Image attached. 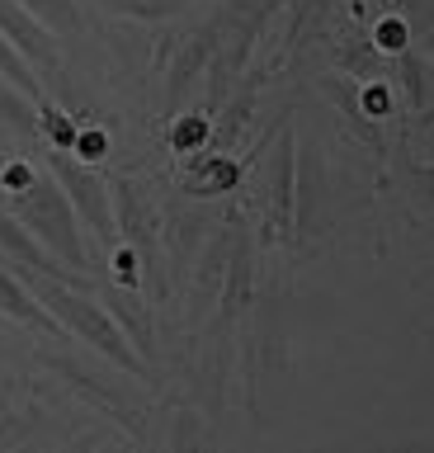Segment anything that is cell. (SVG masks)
I'll return each instance as SVG.
<instances>
[{"label":"cell","mask_w":434,"mask_h":453,"mask_svg":"<svg viewBox=\"0 0 434 453\" xmlns=\"http://www.w3.org/2000/svg\"><path fill=\"white\" fill-rule=\"evenodd\" d=\"M109 307L118 311V321H123V331H128V340L151 359V354H156V345H151V321H147V311L137 307L133 288H128V293H114V297H109Z\"/></svg>","instance_id":"4fadbf2b"},{"label":"cell","mask_w":434,"mask_h":453,"mask_svg":"<svg viewBox=\"0 0 434 453\" xmlns=\"http://www.w3.org/2000/svg\"><path fill=\"white\" fill-rule=\"evenodd\" d=\"M0 311L24 321V326H34V331H52V335L62 331V326L52 321V311L38 303V297H29V288H24L15 274H5V269H0Z\"/></svg>","instance_id":"8fae6325"},{"label":"cell","mask_w":434,"mask_h":453,"mask_svg":"<svg viewBox=\"0 0 434 453\" xmlns=\"http://www.w3.org/2000/svg\"><path fill=\"white\" fill-rule=\"evenodd\" d=\"M0 123H10L15 133H38V119H34V109H29V99H24L19 85H5L0 81Z\"/></svg>","instance_id":"5bb4252c"},{"label":"cell","mask_w":434,"mask_h":453,"mask_svg":"<svg viewBox=\"0 0 434 453\" xmlns=\"http://www.w3.org/2000/svg\"><path fill=\"white\" fill-rule=\"evenodd\" d=\"M199 137H203V123H179V127H175V147H179V151H185L189 142H199Z\"/></svg>","instance_id":"ffe728a7"},{"label":"cell","mask_w":434,"mask_h":453,"mask_svg":"<svg viewBox=\"0 0 434 453\" xmlns=\"http://www.w3.org/2000/svg\"><path fill=\"white\" fill-rule=\"evenodd\" d=\"M0 250H5L15 265H24V269H38V274L66 279V269H62V265H52V255H48V250L34 241V232H29V226H24L19 218H10V212H0ZM66 283L86 288V279H80V274H72Z\"/></svg>","instance_id":"ba28073f"},{"label":"cell","mask_w":434,"mask_h":453,"mask_svg":"<svg viewBox=\"0 0 434 453\" xmlns=\"http://www.w3.org/2000/svg\"><path fill=\"white\" fill-rule=\"evenodd\" d=\"M293 156H298L293 137H284L274 151V170H270V198H264V226H260L264 246L293 236Z\"/></svg>","instance_id":"52a82bcc"},{"label":"cell","mask_w":434,"mask_h":453,"mask_svg":"<svg viewBox=\"0 0 434 453\" xmlns=\"http://www.w3.org/2000/svg\"><path fill=\"white\" fill-rule=\"evenodd\" d=\"M38 127H48V137L57 142V151H72V147H76V127L66 123L57 109H48V113H43V123H38Z\"/></svg>","instance_id":"d6986e66"},{"label":"cell","mask_w":434,"mask_h":453,"mask_svg":"<svg viewBox=\"0 0 434 453\" xmlns=\"http://www.w3.org/2000/svg\"><path fill=\"white\" fill-rule=\"evenodd\" d=\"M232 175H236V170L222 161V151H208L199 161V170L189 175V194H217V189H227V184H232Z\"/></svg>","instance_id":"2e32d148"},{"label":"cell","mask_w":434,"mask_h":453,"mask_svg":"<svg viewBox=\"0 0 434 453\" xmlns=\"http://www.w3.org/2000/svg\"><path fill=\"white\" fill-rule=\"evenodd\" d=\"M19 5L29 10L34 19L48 28V34H57V38H76V34H80V10H76V0H19Z\"/></svg>","instance_id":"7c38bea8"},{"label":"cell","mask_w":434,"mask_h":453,"mask_svg":"<svg viewBox=\"0 0 434 453\" xmlns=\"http://www.w3.org/2000/svg\"><path fill=\"white\" fill-rule=\"evenodd\" d=\"M246 14V5H227V10H217L213 19H208L203 28H194V34L185 38V48L175 52V62H171V71H165V104H179L185 99V90L194 81H199V71L213 62V52H217V38H227L232 34V24Z\"/></svg>","instance_id":"3957f363"},{"label":"cell","mask_w":434,"mask_h":453,"mask_svg":"<svg viewBox=\"0 0 434 453\" xmlns=\"http://www.w3.org/2000/svg\"><path fill=\"white\" fill-rule=\"evenodd\" d=\"M411 175H415V184H420V194H430V198H434V165L420 161V165L411 170Z\"/></svg>","instance_id":"44dd1931"},{"label":"cell","mask_w":434,"mask_h":453,"mask_svg":"<svg viewBox=\"0 0 434 453\" xmlns=\"http://www.w3.org/2000/svg\"><path fill=\"white\" fill-rule=\"evenodd\" d=\"M52 180H57L62 194L72 198V208L80 212V222H86L90 232L109 246V241H114V212H109V189H104V180L95 175L90 165L66 161L62 151H52Z\"/></svg>","instance_id":"5b68a950"},{"label":"cell","mask_w":434,"mask_h":453,"mask_svg":"<svg viewBox=\"0 0 434 453\" xmlns=\"http://www.w3.org/2000/svg\"><path fill=\"white\" fill-rule=\"evenodd\" d=\"M430 52H434V38H430Z\"/></svg>","instance_id":"cb8c5ba5"},{"label":"cell","mask_w":434,"mask_h":453,"mask_svg":"<svg viewBox=\"0 0 434 453\" xmlns=\"http://www.w3.org/2000/svg\"><path fill=\"white\" fill-rule=\"evenodd\" d=\"M29 283H34V297L52 311V321H57L62 331L80 335L90 349H100L109 364L128 368V373H137V378L147 373L142 354L128 345L123 326L109 317L95 297H86V288H76V283H66V279H52V274H38V269H29Z\"/></svg>","instance_id":"6da1fadb"},{"label":"cell","mask_w":434,"mask_h":453,"mask_svg":"<svg viewBox=\"0 0 434 453\" xmlns=\"http://www.w3.org/2000/svg\"><path fill=\"white\" fill-rule=\"evenodd\" d=\"M114 208H118L114 226H118L123 246H128V250L137 255V260H142L147 279L156 283V274H161V236H156V208L147 203V194L137 189L133 180H118V184H114Z\"/></svg>","instance_id":"277c9868"},{"label":"cell","mask_w":434,"mask_h":453,"mask_svg":"<svg viewBox=\"0 0 434 453\" xmlns=\"http://www.w3.org/2000/svg\"><path fill=\"white\" fill-rule=\"evenodd\" d=\"M0 34L15 42V52L24 57V62H34V66H43V71H57V62H62L57 38H52L48 28L19 5V0H0Z\"/></svg>","instance_id":"8992f818"},{"label":"cell","mask_w":434,"mask_h":453,"mask_svg":"<svg viewBox=\"0 0 434 453\" xmlns=\"http://www.w3.org/2000/svg\"><path fill=\"white\" fill-rule=\"evenodd\" d=\"M425 133H430V142H434V109L425 113Z\"/></svg>","instance_id":"603a6c76"},{"label":"cell","mask_w":434,"mask_h":453,"mask_svg":"<svg viewBox=\"0 0 434 453\" xmlns=\"http://www.w3.org/2000/svg\"><path fill=\"white\" fill-rule=\"evenodd\" d=\"M0 444H15V434H10V420H0Z\"/></svg>","instance_id":"7402d4cb"},{"label":"cell","mask_w":434,"mask_h":453,"mask_svg":"<svg viewBox=\"0 0 434 453\" xmlns=\"http://www.w3.org/2000/svg\"><path fill=\"white\" fill-rule=\"evenodd\" d=\"M104 10L128 14V19H171L189 10V0H104Z\"/></svg>","instance_id":"9a60e30c"},{"label":"cell","mask_w":434,"mask_h":453,"mask_svg":"<svg viewBox=\"0 0 434 453\" xmlns=\"http://www.w3.org/2000/svg\"><path fill=\"white\" fill-rule=\"evenodd\" d=\"M227 255H232V236H222L213 250L203 255V265H199V274H194V307H189V321H203V311L217 303V293H222V279H227Z\"/></svg>","instance_id":"30bf717a"},{"label":"cell","mask_w":434,"mask_h":453,"mask_svg":"<svg viewBox=\"0 0 434 453\" xmlns=\"http://www.w3.org/2000/svg\"><path fill=\"white\" fill-rule=\"evenodd\" d=\"M48 368H52V373H57L72 392L86 396L90 406H100V411H109V416H118V420H133V402H128V396H123L118 388H109L104 378H95L90 368H80L76 359H48Z\"/></svg>","instance_id":"9c48e42d"},{"label":"cell","mask_w":434,"mask_h":453,"mask_svg":"<svg viewBox=\"0 0 434 453\" xmlns=\"http://www.w3.org/2000/svg\"><path fill=\"white\" fill-rule=\"evenodd\" d=\"M397 81H401V90L411 95V104H415V109L425 104V81H420V62H415V57H406V62L397 66Z\"/></svg>","instance_id":"ac0fdd59"},{"label":"cell","mask_w":434,"mask_h":453,"mask_svg":"<svg viewBox=\"0 0 434 453\" xmlns=\"http://www.w3.org/2000/svg\"><path fill=\"white\" fill-rule=\"evenodd\" d=\"M0 76H10V85H19L24 95H29V90H38V85H34V71H29V62H24V57L15 52V42H10L5 34H0Z\"/></svg>","instance_id":"e0dca14e"},{"label":"cell","mask_w":434,"mask_h":453,"mask_svg":"<svg viewBox=\"0 0 434 453\" xmlns=\"http://www.w3.org/2000/svg\"><path fill=\"white\" fill-rule=\"evenodd\" d=\"M19 222L29 226L57 260L72 265L76 274L86 269V241H80V232H76V208H72V198L62 194L57 180L34 175L29 184H24L19 189Z\"/></svg>","instance_id":"7a4b0ae2"}]
</instances>
